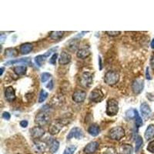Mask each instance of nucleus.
<instances>
[{
    "instance_id": "f257e3e1",
    "label": "nucleus",
    "mask_w": 154,
    "mask_h": 154,
    "mask_svg": "<svg viewBox=\"0 0 154 154\" xmlns=\"http://www.w3.org/2000/svg\"><path fill=\"white\" fill-rule=\"evenodd\" d=\"M106 112L109 116H113L118 113V112H119V103L115 99L108 100Z\"/></svg>"
},
{
    "instance_id": "f03ea898",
    "label": "nucleus",
    "mask_w": 154,
    "mask_h": 154,
    "mask_svg": "<svg viewBox=\"0 0 154 154\" xmlns=\"http://www.w3.org/2000/svg\"><path fill=\"white\" fill-rule=\"evenodd\" d=\"M119 80V75L115 71H109L104 75V82L109 86L116 84Z\"/></svg>"
},
{
    "instance_id": "7ed1b4c3",
    "label": "nucleus",
    "mask_w": 154,
    "mask_h": 154,
    "mask_svg": "<svg viewBox=\"0 0 154 154\" xmlns=\"http://www.w3.org/2000/svg\"><path fill=\"white\" fill-rule=\"evenodd\" d=\"M109 137L112 140H120L125 137V130L121 126H116L109 131Z\"/></svg>"
},
{
    "instance_id": "20e7f679",
    "label": "nucleus",
    "mask_w": 154,
    "mask_h": 154,
    "mask_svg": "<svg viewBox=\"0 0 154 154\" xmlns=\"http://www.w3.org/2000/svg\"><path fill=\"white\" fill-rule=\"evenodd\" d=\"M49 119H50L49 116L48 115L46 112H39L38 114H37L36 116H35V123L38 125V126H43L49 123Z\"/></svg>"
},
{
    "instance_id": "39448f33",
    "label": "nucleus",
    "mask_w": 154,
    "mask_h": 154,
    "mask_svg": "<svg viewBox=\"0 0 154 154\" xmlns=\"http://www.w3.org/2000/svg\"><path fill=\"white\" fill-rule=\"evenodd\" d=\"M104 97L103 93L100 89H94L89 94V100L94 103H100Z\"/></svg>"
},
{
    "instance_id": "423d86ee",
    "label": "nucleus",
    "mask_w": 154,
    "mask_h": 154,
    "mask_svg": "<svg viewBox=\"0 0 154 154\" xmlns=\"http://www.w3.org/2000/svg\"><path fill=\"white\" fill-rule=\"evenodd\" d=\"M144 88V81L143 79L138 78L136 79L132 83V89L135 94H140L143 92Z\"/></svg>"
},
{
    "instance_id": "0eeeda50",
    "label": "nucleus",
    "mask_w": 154,
    "mask_h": 154,
    "mask_svg": "<svg viewBox=\"0 0 154 154\" xmlns=\"http://www.w3.org/2000/svg\"><path fill=\"white\" fill-rule=\"evenodd\" d=\"M93 82V74L89 72H84L81 75V84L85 87H89L92 86Z\"/></svg>"
},
{
    "instance_id": "6e6552de",
    "label": "nucleus",
    "mask_w": 154,
    "mask_h": 154,
    "mask_svg": "<svg viewBox=\"0 0 154 154\" xmlns=\"http://www.w3.org/2000/svg\"><path fill=\"white\" fill-rule=\"evenodd\" d=\"M83 137V133H82V130L78 127L72 128V130H70L68 136H67V140H71L72 138H75L77 140H80Z\"/></svg>"
},
{
    "instance_id": "1a4fd4ad",
    "label": "nucleus",
    "mask_w": 154,
    "mask_h": 154,
    "mask_svg": "<svg viewBox=\"0 0 154 154\" xmlns=\"http://www.w3.org/2000/svg\"><path fill=\"white\" fill-rule=\"evenodd\" d=\"M45 133V130L42 126H34L30 130V134L33 139H39L42 137Z\"/></svg>"
},
{
    "instance_id": "9d476101",
    "label": "nucleus",
    "mask_w": 154,
    "mask_h": 154,
    "mask_svg": "<svg viewBox=\"0 0 154 154\" xmlns=\"http://www.w3.org/2000/svg\"><path fill=\"white\" fill-rule=\"evenodd\" d=\"M86 97V93L83 90H77L72 94V100L76 103H81Z\"/></svg>"
},
{
    "instance_id": "9b49d317",
    "label": "nucleus",
    "mask_w": 154,
    "mask_h": 154,
    "mask_svg": "<svg viewBox=\"0 0 154 154\" xmlns=\"http://www.w3.org/2000/svg\"><path fill=\"white\" fill-rule=\"evenodd\" d=\"M5 100L9 102H13L16 100V92L15 89L12 88V86H8L5 89Z\"/></svg>"
},
{
    "instance_id": "f8f14e48",
    "label": "nucleus",
    "mask_w": 154,
    "mask_h": 154,
    "mask_svg": "<svg viewBox=\"0 0 154 154\" xmlns=\"http://www.w3.org/2000/svg\"><path fill=\"white\" fill-rule=\"evenodd\" d=\"M99 148V143L96 142V141H93V142H90L89 143H88L87 145L85 146L84 152L86 154H93L96 152Z\"/></svg>"
},
{
    "instance_id": "ddd939ff",
    "label": "nucleus",
    "mask_w": 154,
    "mask_h": 154,
    "mask_svg": "<svg viewBox=\"0 0 154 154\" xmlns=\"http://www.w3.org/2000/svg\"><path fill=\"white\" fill-rule=\"evenodd\" d=\"M63 127V123L60 121H56V122H54V123L51 124L50 127L49 129V132L51 135H56L60 133V131L62 130Z\"/></svg>"
},
{
    "instance_id": "4468645a",
    "label": "nucleus",
    "mask_w": 154,
    "mask_h": 154,
    "mask_svg": "<svg viewBox=\"0 0 154 154\" xmlns=\"http://www.w3.org/2000/svg\"><path fill=\"white\" fill-rule=\"evenodd\" d=\"M71 59H72V57H71L70 54H69L65 51H63L60 54V58H59V63L60 65H66L70 63Z\"/></svg>"
},
{
    "instance_id": "2eb2a0df",
    "label": "nucleus",
    "mask_w": 154,
    "mask_h": 154,
    "mask_svg": "<svg viewBox=\"0 0 154 154\" xmlns=\"http://www.w3.org/2000/svg\"><path fill=\"white\" fill-rule=\"evenodd\" d=\"M33 49V46L32 44L29 43V42H26V43L22 44L20 47H19V52L22 55H27L31 52Z\"/></svg>"
},
{
    "instance_id": "dca6fc26",
    "label": "nucleus",
    "mask_w": 154,
    "mask_h": 154,
    "mask_svg": "<svg viewBox=\"0 0 154 154\" xmlns=\"http://www.w3.org/2000/svg\"><path fill=\"white\" fill-rule=\"evenodd\" d=\"M140 112L144 118H148L151 114V109L146 103H143L140 106Z\"/></svg>"
},
{
    "instance_id": "f3484780",
    "label": "nucleus",
    "mask_w": 154,
    "mask_h": 154,
    "mask_svg": "<svg viewBox=\"0 0 154 154\" xmlns=\"http://www.w3.org/2000/svg\"><path fill=\"white\" fill-rule=\"evenodd\" d=\"M30 63H31L30 58L26 57V58H21V59H18V60H9V61H7L5 63V65L11 66V65L16 64V63H21V64H29Z\"/></svg>"
},
{
    "instance_id": "a211bd4d",
    "label": "nucleus",
    "mask_w": 154,
    "mask_h": 154,
    "mask_svg": "<svg viewBox=\"0 0 154 154\" xmlns=\"http://www.w3.org/2000/svg\"><path fill=\"white\" fill-rule=\"evenodd\" d=\"M64 103V99L62 96L60 95H55L53 98L51 99V103L50 104L53 106H62Z\"/></svg>"
},
{
    "instance_id": "6ab92c4d",
    "label": "nucleus",
    "mask_w": 154,
    "mask_h": 154,
    "mask_svg": "<svg viewBox=\"0 0 154 154\" xmlns=\"http://www.w3.org/2000/svg\"><path fill=\"white\" fill-rule=\"evenodd\" d=\"M91 53H90V50L89 49H86V48H82V49H79L77 51L76 53V56L79 59H86V58L89 57L90 56Z\"/></svg>"
},
{
    "instance_id": "aec40b11",
    "label": "nucleus",
    "mask_w": 154,
    "mask_h": 154,
    "mask_svg": "<svg viewBox=\"0 0 154 154\" xmlns=\"http://www.w3.org/2000/svg\"><path fill=\"white\" fill-rule=\"evenodd\" d=\"M34 146H35V149L36 152H42L46 150V144L42 141L40 140H36L34 142Z\"/></svg>"
},
{
    "instance_id": "412c9836",
    "label": "nucleus",
    "mask_w": 154,
    "mask_h": 154,
    "mask_svg": "<svg viewBox=\"0 0 154 154\" xmlns=\"http://www.w3.org/2000/svg\"><path fill=\"white\" fill-rule=\"evenodd\" d=\"M144 137L146 140H149L154 137V125H149L146 130Z\"/></svg>"
},
{
    "instance_id": "4be33fe9",
    "label": "nucleus",
    "mask_w": 154,
    "mask_h": 154,
    "mask_svg": "<svg viewBox=\"0 0 154 154\" xmlns=\"http://www.w3.org/2000/svg\"><path fill=\"white\" fill-rule=\"evenodd\" d=\"M88 133L93 136V137H96L100 133V128L98 125L93 124L89 126L88 129Z\"/></svg>"
},
{
    "instance_id": "5701e85b",
    "label": "nucleus",
    "mask_w": 154,
    "mask_h": 154,
    "mask_svg": "<svg viewBox=\"0 0 154 154\" xmlns=\"http://www.w3.org/2000/svg\"><path fill=\"white\" fill-rule=\"evenodd\" d=\"M120 152L121 154H133V146L129 144H123L120 147Z\"/></svg>"
},
{
    "instance_id": "b1692460",
    "label": "nucleus",
    "mask_w": 154,
    "mask_h": 154,
    "mask_svg": "<svg viewBox=\"0 0 154 154\" xmlns=\"http://www.w3.org/2000/svg\"><path fill=\"white\" fill-rule=\"evenodd\" d=\"M59 147H60V143H59V141L56 140H53L51 142L50 145H49V152L51 153H55L59 149Z\"/></svg>"
},
{
    "instance_id": "393cba45",
    "label": "nucleus",
    "mask_w": 154,
    "mask_h": 154,
    "mask_svg": "<svg viewBox=\"0 0 154 154\" xmlns=\"http://www.w3.org/2000/svg\"><path fill=\"white\" fill-rule=\"evenodd\" d=\"M14 72L18 75H25V74L26 73V70L27 68L26 66H16L14 69Z\"/></svg>"
},
{
    "instance_id": "a878e982",
    "label": "nucleus",
    "mask_w": 154,
    "mask_h": 154,
    "mask_svg": "<svg viewBox=\"0 0 154 154\" xmlns=\"http://www.w3.org/2000/svg\"><path fill=\"white\" fill-rule=\"evenodd\" d=\"M46 57L45 55H38V56H35V63L38 67H41L44 64V63L46 62Z\"/></svg>"
},
{
    "instance_id": "bb28decb",
    "label": "nucleus",
    "mask_w": 154,
    "mask_h": 154,
    "mask_svg": "<svg viewBox=\"0 0 154 154\" xmlns=\"http://www.w3.org/2000/svg\"><path fill=\"white\" fill-rule=\"evenodd\" d=\"M18 55L17 49L15 48H8L5 50V56L7 57H15Z\"/></svg>"
},
{
    "instance_id": "cd10ccee",
    "label": "nucleus",
    "mask_w": 154,
    "mask_h": 154,
    "mask_svg": "<svg viewBox=\"0 0 154 154\" xmlns=\"http://www.w3.org/2000/svg\"><path fill=\"white\" fill-rule=\"evenodd\" d=\"M64 35V32H60V31H53L51 32L49 37L51 38H53L54 40H58V39H60Z\"/></svg>"
},
{
    "instance_id": "c85d7f7f",
    "label": "nucleus",
    "mask_w": 154,
    "mask_h": 154,
    "mask_svg": "<svg viewBox=\"0 0 154 154\" xmlns=\"http://www.w3.org/2000/svg\"><path fill=\"white\" fill-rule=\"evenodd\" d=\"M143 143V141L142 137L138 136L136 139V147H135V150L136 152H138L140 150V149L142 147Z\"/></svg>"
},
{
    "instance_id": "c756f323",
    "label": "nucleus",
    "mask_w": 154,
    "mask_h": 154,
    "mask_svg": "<svg viewBox=\"0 0 154 154\" xmlns=\"http://www.w3.org/2000/svg\"><path fill=\"white\" fill-rule=\"evenodd\" d=\"M48 96H49V94H48V93L46 91H45V90H43V89H42L40 91V93H39V98H38V103H43L45 100L47 99Z\"/></svg>"
},
{
    "instance_id": "7c9ffc66",
    "label": "nucleus",
    "mask_w": 154,
    "mask_h": 154,
    "mask_svg": "<svg viewBox=\"0 0 154 154\" xmlns=\"http://www.w3.org/2000/svg\"><path fill=\"white\" fill-rule=\"evenodd\" d=\"M75 150H76V146H67L63 154H74Z\"/></svg>"
},
{
    "instance_id": "2f4dec72",
    "label": "nucleus",
    "mask_w": 154,
    "mask_h": 154,
    "mask_svg": "<svg viewBox=\"0 0 154 154\" xmlns=\"http://www.w3.org/2000/svg\"><path fill=\"white\" fill-rule=\"evenodd\" d=\"M135 123H136V125L137 126V127H140V126H141L143 124L142 118L140 117V116L139 115L138 111L137 110L136 112V116H135Z\"/></svg>"
},
{
    "instance_id": "473e14b6",
    "label": "nucleus",
    "mask_w": 154,
    "mask_h": 154,
    "mask_svg": "<svg viewBox=\"0 0 154 154\" xmlns=\"http://www.w3.org/2000/svg\"><path fill=\"white\" fill-rule=\"evenodd\" d=\"M136 112H137V109H131L130 110H128L126 112V116L128 119H135V116H136Z\"/></svg>"
},
{
    "instance_id": "72a5a7b5",
    "label": "nucleus",
    "mask_w": 154,
    "mask_h": 154,
    "mask_svg": "<svg viewBox=\"0 0 154 154\" xmlns=\"http://www.w3.org/2000/svg\"><path fill=\"white\" fill-rule=\"evenodd\" d=\"M51 76H52V75L49 72H43V73L41 74V81H42V82H46V81L50 79Z\"/></svg>"
},
{
    "instance_id": "f704fd0d",
    "label": "nucleus",
    "mask_w": 154,
    "mask_h": 154,
    "mask_svg": "<svg viewBox=\"0 0 154 154\" xmlns=\"http://www.w3.org/2000/svg\"><path fill=\"white\" fill-rule=\"evenodd\" d=\"M58 58V54L57 53H54L53 56H51V58L49 59V63L52 64V65H56V60H57Z\"/></svg>"
},
{
    "instance_id": "c9c22d12",
    "label": "nucleus",
    "mask_w": 154,
    "mask_h": 154,
    "mask_svg": "<svg viewBox=\"0 0 154 154\" xmlns=\"http://www.w3.org/2000/svg\"><path fill=\"white\" fill-rule=\"evenodd\" d=\"M147 150L149 151V152L154 153V140L151 141V142L148 144V146H147Z\"/></svg>"
},
{
    "instance_id": "e433bc0d",
    "label": "nucleus",
    "mask_w": 154,
    "mask_h": 154,
    "mask_svg": "<svg viewBox=\"0 0 154 154\" xmlns=\"http://www.w3.org/2000/svg\"><path fill=\"white\" fill-rule=\"evenodd\" d=\"M58 48L57 47H56V48H52V49H49V50H48L47 52H46V53H45V56H46V57L47 58V57H49V56H50V55H52L53 54V53H56V49H57ZM53 54H54V53H53Z\"/></svg>"
},
{
    "instance_id": "4c0bfd02",
    "label": "nucleus",
    "mask_w": 154,
    "mask_h": 154,
    "mask_svg": "<svg viewBox=\"0 0 154 154\" xmlns=\"http://www.w3.org/2000/svg\"><path fill=\"white\" fill-rule=\"evenodd\" d=\"M106 32V34H108L109 35H110V36H117V35H119V34L121 33L119 31H116V32H112V31H107Z\"/></svg>"
},
{
    "instance_id": "58836bf2",
    "label": "nucleus",
    "mask_w": 154,
    "mask_h": 154,
    "mask_svg": "<svg viewBox=\"0 0 154 154\" xmlns=\"http://www.w3.org/2000/svg\"><path fill=\"white\" fill-rule=\"evenodd\" d=\"M2 118H3L4 119H5V120H9V119H10V118H11L10 113H9V112H4L3 113H2Z\"/></svg>"
},
{
    "instance_id": "ea45409f",
    "label": "nucleus",
    "mask_w": 154,
    "mask_h": 154,
    "mask_svg": "<svg viewBox=\"0 0 154 154\" xmlns=\"http://www.w3.org/2000/svg\"><path fill=\"white\" fill-rule=\"evenodd\" d=\"M28 121L27 120H22L20 121V126H22L23 128H26L28 126Z\"/></svg>"
},
{
    "instance_id": "a19ab883",
    "label": "nucleus",
    "mask_w": 154,
    "mask_h": 154,
    "mask_svg": "<svg viewBox=\"0 0 154 154\" xmlns=\"http://www.w3.org/2000/svg\"><path fill=\"white\" fill-rule=\"evenodd\" d=\"M53 86H54V83H53V80H50L49 82L46 85V88H48L49 89L52 90L53 89Z\"/></svg>"
},
{
    "instance_id": "79ce46f5",
    "label": "nucleus",
    "mask_w": 154,
    "mask_h": 154,
    "mask_svg": "<svg viewBox=\"0 0 154 154\" xmlns=\"http://www.w3.org/2000/svg\"><path fill=\"white\" fill-rule=\"evenodd\" d=\"M150 66L154 71V56H152L150 58Z\"/></svg>"
},
{
    "instance_id": "37998d69",
    "label": "nucleus",
    "mask_w": 154,
    "mask_h": 154,
    "mask_svg": "<svg viewBox=\"0 0 154 154\" xmlns=\"http://www.w3.org/2000/svg\"><path fill=\"white\" fill-rule=\"evenodd\" d=\"M146 77L147 79H151L150 75H149V67L146 68Z\"/></svg>"
},
{
    "instance_id": "c03bdc74",
    "label": "nucleus",
    "mask_w": 154,
    "mask_h": 154,
    "mask_svg": "<svg viewBox=\"0 0 154 154\" xmlns=\"http://www.w3.org/2000/svg\"><path fill=\"white\" fill-rule=\"evenodd\" d=\"M5 38H6V35H4V34H1V36H0V40H1V43H3Z\"/></svg>"
},
{
    "instance_id": "a18cd8bd",
    "label": "nucleus",
    "mask_w": 154,
    "mask_h": 154,
    "mask_svg": "<svg viewBox=\"0 0 154 154\" xmlns=\"http://www.w3.org/2000/svg\"><path fill=\"white\" fill-rule=\"evenodd\" d=\"M99 62H100V69L101 70L102 69V61H101V57H100V56H99Z\"/></svg>"
},
{
    "instance_id": "49530a36",
    "label": "nucleus",
    "mask_w": 154,
    "mask_h": 154,
    "mask_svg": "<svg viewBox=\"0 0 154 154\" xmlns=\"http://www.w3.org/2000/svg\"><path fill=\"white\" fill-rule=\"evenodd\" d=\"M150 46H151V48L152 49H154V38L152 40V42H151V44H150Z\"/></svg>"
},
{
    "instance_id": "de8ad7c7",
    "label": "nucleus",
    "mask_w": 154,
    "mask_h": 154,
    "mask_svg": "<svg viewBox=\"0 0 154 154\" xmlns=\"http://www.w3.org/2000/svg\"><path fill=\"white\" fill-rule=\"evenodd\" d=\"M3 72H4V67H1V73H0V75H2Z\"/></svg>"
}]
</instances>
